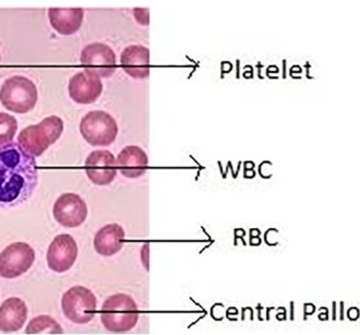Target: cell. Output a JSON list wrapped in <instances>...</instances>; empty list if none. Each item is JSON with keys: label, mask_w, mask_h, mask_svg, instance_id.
Instances as JSON below:
<instances>
[{"label": "cell", "mask_w": 360, "mask_h": 335, "mask_svg": "<svg viewBox=\"0 0 360 335\" xmlns=\"http://www.w3.org/2000/svg\"><path fill=\"white\" fill-rule=\"evenodd\" d=\"M39 184L35 158L15 142L0 146V208L25 203Z\"/></svg>", "instance_id": "1"}, {"label": "cell", "mask_w": 360, "mask_h": 335, "mask_svg": "<svg viewBox=\"0 0 360 335\" xmlns=\"http://www.w3.org/2000/svg\"><path fill=\"white\" fill-rule=\"evenodd\" d=\"M139 320V309L131 296L115 294L103 303L101 321L106 330L114 333L131 331Z\"/></svg>", "instance_id": "2"}, {"label": "cell", "mask_w": 360, "mask_h": 335, "mask_svg": "<svg viewBox=\"0 0 360 335\" xmlns=\"http://www.w3.org/2000/svg\"><path fill=\"white\" fill-rule=\"evenodd\" d=\"M63 132V120L53 115L23 129L18 136V144L30 156L39 158L60 138Z\"/></svg>", "instance_id": "3"}, {"label": "cell", "mask_w": 360, "mask_h": 335, "mask_svg": "<svg viewBox=\"0 0 360 335\" xmlns=\"http://www.w3.org/2000/svg\"><path fill=\"white\" fill-rule=\"evenodd\" d=\"M37 85L23 75H13L0 88V102L8 110L17 114L31 112L37 105Z\"/></svg>", "instance_id": "4"}, {"label": "cell", "mask_w": 360, "mask_h": 335, "mask_svg": "<svg viewBox=\"0 0 360 335\" xmlns=\"http://www.w3.org/2000/svg\"><path fill=\"white\" fill-rule=\"evenodd\" d=\"M80 132L91 146H108L117 138L118 125L110 113L92 110L82 117Z\"/></svg>", "instance_id": "5"}, {"label": "cell", "mask_w": 360, "mask_h": 335, "mask_svg": "<svg viewBox=\"0 0 360 335\" xmlns=\"http://www.w3.org/2000/svg\"><path fill=\"white\" fill-rule=\"evenodd\" d=\"M98 301L92 291L84 286H73L63 295L61 308L68 320L86 324L94 318Z\"/></svg>", "instance_id": "6"}, {"label": "cell", "mask_w": 360, "mask_h": 335, "mask_svg": "<svg viewBox=\"0 0 360 335\" xmlns=\"http://www.w3.org/2000/svg\"><path fill=\"white\" fill-rule=\"evenodd\" d=\"M35 251L27 243H13L0 253V277L15 279L31 269Z\"/></svg>", "instance_id": "7"}, {"label": "cell", "mask_w": 360, "mask_h": 335, "mask_svg": "<svg viewBox=\"0 0 360 335\" xmlns=\"http://www.w3.org/2000/svg\"><path fill=\"white\" fill-rule=\"evenodd\" d=\"M80 61L86 71L98 75V78H108L117 70L116 53L103 43H92L84 47Z\"/></svg>", "instance_id": "8"}, {"label": "cell", "mask_w": 360, "mask_h": 335, "mask_svg": "<svg viewBox=\"0 0 360 335\" xmlns=\"http://www.w3.org/2000/svg\"><path fill=\"white\" fill-rule=\"evenodd\" d=\"M88 206L77 194H61L55 202L53 214L59 225L67 229H76L82 225L88 217Z\"/></svg>", "instance_id": "9"}, {"label": "cell", "mask_w": 360, "mask_h": 335, "mask_svg": "<svg viewBox=\"0 0 360 335\" xmlns=\"http://www.w3.org/2000/svg\"><path fill=\"white\" fill-rule=\"evenodd\" d=\"M76 241L69 234L56 236L47 251V265L51 271L65 273L73 267L78 258Z\"/></svg>", "instance_id": "10"}, {"label": "cell", "mask_w": 360, "mask_h": 335, "mask_svg": "<svg viewBox=\"0 0 360 335\" xmlns=\"http://www.w3.org/2000/svg\"><path fill=\"white\" fill-rule=\"evenodd\" d=\"M89 179L96 186H108L117 176V164L114 154L108 150L93 151L86 160Z\"/></svg>", "instance_id": "11"}, {"label": "cell", "mask_w": 360, "mask_h": 335, "mask_svg": "<svg viewBox=\"0 0 360 335\" xmlns=\"http://www.w3.org/2000/svg\"><path fill=\"white\" fill-rule=\"evenodd\" d=\"M69 96L73 102L88 105L96 102L103 92V83L98 75L84 70L73 75L69 81Z\"/></svg>", "instance_id": "12"}, {"label": "cell", "mask_w": 360, "mask_h": 335, "mask_svg": "<svg viewBox=\"0 0 360 335\" xmlns=\"http://www.w3.org/2000/svg\"><path fill=\"white\" fill-rule=\"evenodd\" d=\"M120 63L127 75L134 79H146L150 75V51L142 45L126 47Z\"/></svg>", "instance_id": "13"}, {"label": "cell", "mask_w": 360, "mask_h": 335, "mask_svg": "<svg viewBox=\"0 0 360 335\" xmlns=\"http://www.w3.org/2000/svg\"><path fill=\"white\" fill-rule=\"evenodd\" d=\"M116 164L122 175L129 179L141 177L149 165V158L140 146H128L122 148Z\"/></svg>", "instance_id": "14"}, {"label": "cell", "mask_w": 360, "mask_h": 335, "mask_svg": "<svg viewBox=\"0 0 360 335\" xmlns=\"http://www.w3.org/2000/svg\"><path fill=\"white\" fill-rule=\"evenodd\" d=\"M49 23L57 33L72 35L80 30L84 18L82 8H49Z\"/></svg>", "instance_id": "15"}, {"label": "cell", "mask_w": 360, "mask_h": 335, "mask_svg": "<svg viewBox=\"0 0 360 335\" xmlns=\"http://www.w3.org/2000/svg\"><path fill=\"white\" fill-rule=\"evenodd\" d=\"M27 305L22 299L11 297L0 306V331L17 332L25 326L27 319Z\"/></svg>", "instance_id": "16"}, {"label": "cell", "mask_w": 360, "mask_h": 335, "mask_svg": "<svg viewBox=\"0 0 360 335\" xmlns=\"http://www.w3.org/2000/svg\"><path fill=\"white\" fill-rule=\"evenodd\" d=\"M124 229L118 224H108L98 229L94 237V249L103 257H112L124 247Z\"/></svg>", "instance_id": "17"}, {"label": "cell", "mask_w": 360, "mask_h": 335, "mask_svg": "<svg viewBox=\"0 0 360 335\" xmlns=\"http://www.w3.org/2000/svg\"><path fill=\"white\" fill-rule=\"evenodd\" d=\"M27 334H63V330L55 319L49 316H39L30 321L29 326L25 330Z\"/></svg>", "instance_id": "18"}, {"label": "cell", "mask_w": 360, "mask_h": 335, "mask_svg": "<svg viewBox=\"0 0 360 335\" xmlns=\"http://www.w3.org/2000/svg\"><path fill=\"white\" fill-rule=\"evenodd\" d=\"M17 130L18 122L15 117L0 112V146L11 144Z\"/></svg>", "instance_id": "19"}, {"label": "cell", "mask_w": 360, "mask_h": 335, "mask_svg": "<svg viewBox=\"0 0 360 335\" xmlns=\"http://www.w3.org/2000/svg\"><path fill=\"white\" fill-rule=\"evenodd\" d=\"M134 17H136V23L140 25H149V9L146 8H136L134 9Z\"/></svg>", "instance_id": "20"}]
</instances>
